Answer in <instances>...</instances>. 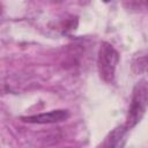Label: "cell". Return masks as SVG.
<instances>
[{
	"label": "cell",
	"instance_id": "1",
	"mask_svg": "<svg viewBox=\"0 0 148 148\" xmlns=\"http://www.w3.org/2000/svg\"><path fill=\"white\" fill-rule=\"evenodd\" d=\"M148 108V81L140 80L133 88L128 113L124 128L126 131L133 128L143 117Z\"/></svg>",
	"mask_w": 148,
	"mask_h": 148
},
{
	"label": "cell",
	"instance_id": "2",
	"mask_svg": "<svg viewBox=\"0 0 148 148\" xmlns=\"http://www.w3.org/2000/svg\"><path fill=\"white\" fill-rule=\"evenodd\" d=\"M119 62V53L108 42H103L98 50L97 56V68L99 77L106 82L112 83L114 80V73Z\"/></svg>",
	"mask_w": 148,
	"mask_h": 148
},
{
	"label": "cell",
	"instance_id": "3",
	"mask_svg": "<svg viewBox=\"0 0 148 148\" xmlns=\"http://www.w3.org/2000/svg\"><path fill=\"white\" fill-rule=\"evenodd\" d=\"M69 117V112L67 110H52L50 112L22 117L21 119L27 123H35V124H52V123H60L66 120Z\"/></svg>",
	"mask_w": 148,
	"mask_h": 148
},
{
	"label": "cell",
	"instance_id": "4",
	"mask_svg": "<svg viewBox=\"0 0 148 148\" xmlns=\"http://www.w3.org/2000/svg\"><path fill=\"white\" fill-rule=\"evenodd\" d=\"M132 69L135 73H148V53L135 57L132 64Z\"/></svg>",
	"mask_w": 148,
	"mask_h": 148
}]
</instances>
